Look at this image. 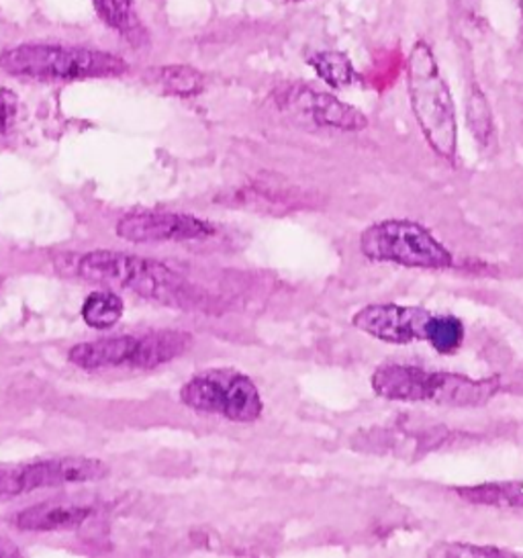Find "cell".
<instances>
[{
    "label": "cell",
    "instance_id": "6da1fadb",
    "mask_svg": "<svg viewBox=\"0 0 523 558\" xmlns=\"http://www.w3.org/2000/svg\"><path fill=\"white\" fill-rule=\"evenodd\" d=\"M56 266H64V270H60L64 277L130 289L144 299L168 305H180L188 296L184 280L170 266L123 252L98 250L82 256H68L64 263L58 260Z\"/></svg>",
    "mask_w": 523,
    "mask_h": 558
},
{
    "label": "cell",
    "instance_id": "7a4b0ae2",
    "mask_svg": "<svg viewBox=\"0 0 523 558\" xmlns=\"http://www.w3.org/2000/svg\"><path fill=\"white\" fill-rule=\"evenodd\" d=\"M499 378L474 380L464 375L427 371L409 364H380L373 375V389L391 401H427L454 408L487 403L499 391Z\"/></svg>",
    "mask_w": 523,
    "mask_h": 558
},
{
    "label": "cell",
    "instance_id": "3957f363",
    "mask_svg": "<svg viewBox=\"0 0 523 558\" xmlns=\"http://www.w3.org/2000/svg\"><path fill=\"white\" fill-rule=\"evenodd\" d=\"M409 99L427 144L446 160L457 156L458 130L454 100L441 76L436 56L417 41L408 60Z\"/></svg>",
    "mask_w": 523,
    "mask_h": 558
},
{
    "label": "cell",
    "instance_id": "277c9868",
    "mask_svg": "<svg viewBox=\"0 0 523 558\" xmlns=\"http://www.w3.org/2000/svg\"><path fill=\"white\" fill-rule=\"evenodd\" d=\"M0 70L11 76L37 81H86L119 76L127 70V64L109 51L21 44L0 53Z\"/></svg>",
    "mask_w": 523,
    "mask_h": 558
},
{
    "label": "cell",
    "instance_id": "5b68a950",
    "mask_svg": "<svg viewBox=\"0 0 523 558\" xmlns=\"http://www.w3.org/2000/svg\"><path fill=\"white\" fill-rule=\"evenodd\" d=\"M360 250L373 263L409 268H448L454 264L450 250L434 233L413 221L389 219L362 231Z\"/></svg>",
    "mask_w": 523,
    "mask_h": 558
},
{
    "label": "cell",
    "instance_id": "8992f818",
    "mask_svg": "<svg viewBox=\"0 0 523 558\" xmlns=\"http://www.w3.org/2000/svg\"><path fill=\"white\" fill-rule=\"evenodd\" d=\"M180 399L186 408L198 413L221 415L240 424L260 420L264 410L254 380L231 368H209L198 373L182 387Z\"/></svg>",
    "mask_w": 523,
    "mask_h": 558
},
{
    "label": "cell",
    "instance_id": "52a82bcc",
    "mask_svg": "<svg viewBox=\"0 0 523 558\" xmlns=\"http://www.w3.org/2000/svg\"><path fill=\"white\" fill-rule=\"evenodd\" d=\"M107 473L109 469L100 460L84 457L39 460L32 464L0 469V501H9L46 487L90 483Z\"/></svg>",
    "mask_w": 523,
    "mask_h": 558
},
{
    "label": "cell",
    "instance_id": "ba28073f",
    "mask_svg": "<svg viewBox=\"0 0 523 558\" xmlns=\"http://www.w3.org/2000/svg\"><path fill=\"white\" fill-rule=\"evenodd\" d=\"M117 235L125 242L144 244V242H191L205 240L215 233L209 221L186 214H168V211H142L125 215L117 223Z\"/></svg>",
    "mask_w": 523,
    "mask_h": 558
},
{
    "label": "cell",
    "instance_id": "9c48e42d",
    "mask_svg": "<svg viewBox=\"0 0 523 558\" xmlns=\"http://www.w3.org/2000/svg\"><path fill=\"white\" fill-rule=\"evenodd\" d=\"M434 313L422 307H405V305H368L360 310L352 324L360 331L373 336L380 342L394 345H408L411 342L427 340V326Z\"/></svg>",
    "mask_w": 523,
    "mask_h": 558
},
{
    "label": "cell",
    "instance_id": "30bf717a",
    "mask_svg": "<svg viewBox=\"0 0 523 558\" xmlns=\"http://www.w3.org/2000/svg\"><path fill=\"white\" fill-rule=\"evenodd\" d=\"M95 508L74 499H51L13 515V525L23 532H58L84 524Z\"/></svg>",
    "mask_w": 523,
    "mask_h": 558
},
{
    "label": "cell",
    "instance_id": "8fae6325",
    "mask_svg": "<svg viewBox=\"0 0 523 558\" xmlns=\"http://www.w3.org/2000/svg\"><path fill=\"white\" fill-rule=\"evenodd\" d=\"M289 102H291V107L303 111L319 125L336 128L343 132H360L368 125L366 117L362 116L358 109H354L326 93L311 90L307 86L294 88L293 93L289 95Z\"/></svg>",
    "mask_w": 523,
    "mask_h": 558
},
{
    "label": "cell",
    "instance_id": "7c38bea8",
    "mask_svg": "<svg viewBox=\"0 0 523 558\" xmlns=\"http://www.w3.org/2000/svg\"><path fill=\"white\" fill-rule=\"evenodd\" d=\"M139 350L137 336L105 338L95 342L76 344L70 350V361L81 368H109V366H135Z\"/></svg>",
    "mask_w": 523,
    "mask_h": 558
},
{
    "label": "cell",
    "instance_id": "4fadbf2b",
    "mask_svg": "<svg viewBox=\"0 0 523 558\" xmlns=\"http://www.w3.org/2000/svg\"><path fill=\"white\" fill-rule=\"evenodd\" d=\"M193 345V336L186 331L166 329V331H151L139 336V350H137V368H156L166 362H172L182 356Z\"/></svg>",
    "mask_w": 523,
    "mask_h": 558
},
{
    "label": "cell",
    "instance_id": "5bb4252c",
    "mask_svg": "<svg viewBox=\"0 0 523 558\" xmlns=\"http://www.w3.org/2000/svg\"><path fill=\"white\" fill-rule=\"evenodd\" d=\"M123 301L111 291L93 293L82 305V319L95 329H109L123 317Z\"/></svg>",
    "mask_w": 523,
    "mask_h": 558
},
{
    "label": "cell",
    "instance_id": "9a60e30c",
    "mask_svg": "<svg viewBox=\"0 0 523 558\" xmlns=\"http://www.w3.org/2000/svg\"><path fill=\"white\" fill-rule=\"evenodd\" d=\"M458 493L476 506H492V508H520L523 506V492L515 483H489L469 489H458Z\"/></svg>",
    "mask_w": 523,
    "mask_h": 558
},
{
    "label": "cell",
    "instance_id": "2e32d148",
    "mask_svg": "<svg viewBox=\"0 0 523 558\" xmlns=\"http://www.w3.org/2000/svg\"><path fill=\"white\" fill-rule=\"evenodd\" d=\"M434 350L440 354H452L464 342V324L457 315H441L434 313L427 326V340Z\"/></svg>",
    "mask_w": 523,
    "mask_h": 558
},
{
    "label": "cell",
    "instance_id": "e0dca14e",
    "mask_svg": "<svg viewBox=\"0 0 523 558\" xmlns=\"http://www.w3.org/2000/svg\"><path fill=\"white\" fill-rule=\"evenodd\" d=\"M154 81L158 86H162L163 93L179 95V97H193L203 90V84H205L203 74L191 66L158 68Z\"/></svg>",
    "mask_w": 523,
    "mask_h": 558
},
{
    "label": "cell",
    "instance_id": "ac0fdd59",
    "mask_svg": "<svg viewBox=\"0 0 523 558\" xmlns=\"http://www.w3.org/2000/svg\"><path fill=\"white\" fill-rule=\"evenodd\" d=\"M315 72L333 88H343L356 81V70L350 58L340 51H321L311 58Z\"/></svg>",
    "mask_w": 523,
    "mask_h": 558
},
{
    "label": "cell",
    "instance_id": "d6986e66",
    "mask_svg": "<svg viewBox=\"0 0 523 558\" xmlns=\"http://www.w3.org/2000/svg\"><path fill=\"white\" fill-rule=\"evenodd\" d=\"M466 119H469V128L476 137V142L481 146H487L490 135H492V117H490V109L485 95L476 86H473V90L469 95Z\"/></svg>",
    "mask_w": 523,
    "mask_h": 558
},
{
    "label": "cell",
    "instance_id": "ffe728a7",
    "mask_svg": "<svg viewBox=\"0 0 523 558\" xmlns=\"http://www.w3.org/2000/svg\"><path fill=\"white\" fill-rule=\"evenodd\" d=\"M98 17L111 29L127 34L133 27V4L131 0H93Z\"/></svg>",
    "mask_w": 523,
    "mask_h": 558
},
{
    "label": "cell",
    "instance_id": "44dd1931",
    "mask_svg": "<svg viewBox=\"0 0 523 558\" xmlns=\"http://www.w3.org/2000/svg\"><path fill=\"white\" fill-rule=\"evenodd\" d=\"M438 557H507L506 550L492 546H471V544H441L431 550Z\"/></svg>",
    "mask_w": 523,
    "mask_h": 558
},
{
    "label": "cell",
    "instance_id": "7402d4cb",
    "mask_svg": "<svg viewBox=\"0 0 523 558\" xmlns=\"http://www.w3.org/2000/svg\"><path fill=\"white\" fill-rule=\"evenodd\" d=\"M16 116V97L11 90H0V133L11 130Z\"/></svg>",
    "mask_w": 523,
    "mask_h": 558
},
{
    "label": "cell",
    "instance_id": "603a6c76",
    "mask_svg": "<svg viewBox=\"0 0 523 558\" xmlns=\"http://www.w3.org/2000/svg\"><path fill=\"white\" fill-rule=\"evenodd\" d=\"M0 557H19V548L4 536H0Z\"/></svg>",
    "mask_w": 523,
    "mask_h": 558
},
{
    "label": "cell",
    "instance_id": "cb8c5ba5",
    "mask_svg": "<svg viewBox=\"0 0 523 558\" xmlns=\"http://www.w3.org/2000/svg\"><path fill=\"white\" fill-rule=\"evenodd\" d=\"M0 282H2V277H0Z\"/></svg>",
    "mask_w": 523,
    "mask_h": 558
}]
</instances>
